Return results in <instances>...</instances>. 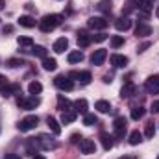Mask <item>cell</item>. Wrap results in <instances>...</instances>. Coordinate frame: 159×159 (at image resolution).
I'll use <instances>...</instances> for the list:
<instances>
[{
  "instance_id": "4fadbf2b",
  "label": "cell",
  "mask_w": 159,
  "mask_h": 159,
  "mask_svg": "<svg viewBox=\"0 0 159 159\" xmlns=\"http://www.w3.org/2000/svg\"><path fill=\"white\" fill-rule=\"evenodd\" d=\"M128 63H129V59H128L126 56H122V54H113V56H111V65H113L115 69H124Z\"/></svg>"
},
{
  "instance_id": "e0dca14e",
  "label": "cell",
  "mask_w": 159,
  "mask_h": 159,
  "mask_svg": "<svg viewBox=\"0 0 159 159\" xmlns=\"http://www.w3.org/2000/svg\"><path fill=\"white\" fill-rule=\"evenodd\" d=\"M100 143H102L104 150H111V148H113V144H115V139H113V135H109V133L102 131V133H100Z\"/></svg>"
},
{
  "instance_id": "8992f818",
  "label": "cell",
  "mask_w": 159,
  "mask_h": 159,
  "mask_svg": "<svg viewBox=\"0 0 159 159\" xmlns=\"http://www.w3.org/2000/svg\"><path fill=\"white\" fill-rule=\"evenodd\" d=\"M35 143H37V148H41V150H54L57 146V143L52 141V137H48L44 133H41L39 137L35 139Z\"/></svg>"
},
{
  "instance_id": "83f0119b",
  "label": "cell",
  "mask_w": 159,
  "mask_h": 159,
  "mask_svg": "<svg viewBox=\"0 0 159 159\" xmlns=\"http://www.w3.org/2000/svg\"><path fill=\"white\" fill-rule=\"evenodd\" d=\"M87 107H89V104H87L85 98H80V100L74 102V109H76L78 113H81V115H87Z\"/></svg>"
},
{
  "instance_id": "f35d334b",
  "label": "cell",
  "mask_w": 159,
  "mask_h": 159,
  "mask_svg": "<svg viewBox=\"0 0 159 159\" xmlns=\"http://www.w3.org/2000/svg\"><path fill=\"white\" fill-rule=\"evenodd\" d=\"M83 141V137L80 135V133H72V137H70V143H74V144H80Z\"/></svg>"
},
{
  "instance_id": "c3c4849f",
  "label": "cell",
  "mask_w": 159,
  "mask_h": 159,
  "mask_svg": "<svg viewBox=\"0 0 159 159\" xmlns=\"http://www.w3.org/2000/svg\"><path fill=\"white\" fill-rule=\"evenodd\" d=\"M4 6H6V4H4V0H0V11L4 9Z\"/></svg>"
},
{
  "instance_id": "9a60e30c",
  "label": "cell",
  "mask_w": 159,
  "mask_h": 159,
  "mask_svg": "<svg viewBox=\"0 0 159 159\" xmlns=\"http://www.w3.org/2000/svg\"><path fill=\"white\" fill-rule=\"evenodd\" d=\"M67 48H69V39H67V37H59V39H56L54 46H52V50H54L56 54H63Z\"/></svg>"
},
{
  "instance_id": "bcb514c9",
  "label": "cell",
  "mask_w": 159,
  "mask_h": 159,
  "mask_svg": "<svg viewBox=\"0 0 159 159\" xmlns=\"http://www.w3.org/2000/svg\"><path fill=\"white\" fill-rule=\"evenodd\" d=\"M104 83H111V76H109V74L104 76Z\"/></svg>"
},
{
  "instance_id": "ffe728a7",
  "label": "cell",
  "mask_w": 159,
  "mask_h": 159,
  "mask_svg": "<svg viewBox=\"0 0 159 159\" xmlns=\"http://www.w3.org/2000/svg\"><path fill=\"white\" fill-rule=\"evenodd\" d=\"M115 28L119 30V32H128L129 28H131V20L128 19V17H120L115 20Z\"/></svg>"
},
{
  "instance_id": "277c9868",
  "label": "cell",
  "mask_w": 159,
  "mask_h": 159,
  "mask_svg": "<svg viewBox=\"0 0 159 159\" xmlns=\"http://www.w3.org/2000/svg\"><path fill=\"white\" fill-rule=\"evenodd\" d=\"M126 128H128V120L124 119V117H117L115 122H113V135H115L117 139H124Z\"/></svg>"
},
{
  "instance_id": "8d00e7d4",
  "label": "cell",
  "mask_w": 159,
  "mask_h": 159,
  "mask_svg": "<svg viewBox=\"0 0 159 159\" xmlns=\"http://www.w3.org/2000/svg\"><path fill=\"white\" fill-rule=\"evenodd\" d=\"M144 135H146L148 139H152V137L156 135V126H154V122H146V128H144Z\"/></svg>"
},
{
  "instance_id": "d6986e66",
  "label": "cell",
  "mask_w": 159,
  "mask_h": 159,
  "mask_svg": "<svg viewBox=\"0 0 159 159\" xmlns=\"http://www.w3.org/2000/svg\"><path fill=\"white\" fill-rule=\"evenodd\" d=\"M135 35H137V37H148V35H152V26L139 22L137 28H135Z\"/></svg>"
},
{
  "instance_id": "60d3db41",
  "label": "cell",
  "mask_w": 159,
  "mask_h": 159,
  "mask_svg": "<svg viewBox=\"0 0 159 159\" xmlns=\"http://www.w3.org/2000/svg\"><path fill=\"white\" fill-rule=\"evenodd\" d=\"M150 111H152V113H159V100L152 102V106H150Z\"/></svg>"
},
{
  "instance_id": "30bf717a",
  "label": "cell",
  "mask_w": 159,
  "mask_h": 159,
  "mask_svg": "<svg viewBox=\"0 0 159 159\" xmlns=\"http://www.w3.org/2000/svg\"><path fill=\"white\" fill-rule=\"evenodd\" d=\"M106 57H107V50H104V48L94 50V52H93V56H91V63H93L94 67H100V65H104Z\"/></svg>"
},
{
  "instance_id": "2e32d148",
  "label": "cell",
  "mask_w": 159,
  "mask_h": 159,
  "mask_svg": "<svg viewBox=\"0 0 159 159\" xmlns=\"http://www.w3.org/2000/svg\"><path fill=\"white\" fill-rule=\"evenodd\" d=\"M76 119H78V111L72 109V107L61 113V124H70V122H74Z\"/></svg>"
},
{
  "instance_id": "5b68a950",
  "label": "cell",
  "mask_w": 159,
  "mask_h": 159,
  "mask_svg": "<svg viewBox=\"0 0 159 159\" xmlns=\"http://www.w3.org/2000/svg\"><path fill=\"white\" fill-rule=\"evenodd\" d=\"M20 91H22V89H20L19 83H4V85H0V96H4V98L20 94Z\"/></svg>"
},
{
  "instance_id": "836d02e7",
  "label": "cell",
  "mask_w": 159,
  "mask_h": 159,
  "mask_svg": "<svg viewBox=\"0 0 159 159\" xmlns=\"http://www.w3.org/2000/svg\"><path fill=\"white\" fill-rule=\"evenodd\" d=\"M83 124H85V126H94V124H98L96 115H93V113H87V115H83Z\"/></svg>"
},
{
  "instance_id": "d6a6232c",
  "label": "cell",
  "mask_w": 159,
  "mask_h": 159,
  "mask_svg": "<svg viewBox=\"0 0 159 159\" xmlns=\"http://www.w3.org/2000/svg\"><path fill=\"white\" fill-rule=\"evenodd\" d=\"M144 107H133L131 109V120H141L143 117H144Z\"/></svg>"
},
{
  "instance_id": "f546056e",
  "label": "cell",
  "mask_w": 159,
  "mask_h": 159,
  "mask_svg": "<svg viewBox=\"0 0 159 159\" xmlns=\"http://www.w3.org/2000/svg\"><path fill=\"white\" fill-rule=\"evenodd\" d=\"M32 54L37 56V57H43V59L48 57V50H46L44 46H41V44H34V46H32Z\"/></svg>"
},
{
  "instance_id": "cb8c5ba5",
  "label": "cell",
  "mask_w": 159,
  "mask_h": 159,
  "mask_svg": "<svg viewBox=\"0 0 159 159\" xmlns=\"http://www.w3.org/2000/svg\"><path fill=\"white\" fill-rule=\"evenodd\" d=\"M96 7H98V11H102V13H106V15H109V13L113 11V4H111V0H100Z\"/></svg>"
},
{
  "instance_id": "f6af8a7d",
  "label": "cell",
  "mask_w": 159,
  "mask_h": 159,
  "mask_svg": "<svg viewBox=\"0 0 159 159\" xmlns=\"http://www.w3.org/2000/svg\"><path fill=\"white\" fill-rule=\"evenodd\" d=\"M4 83H7V78L4 74H0V85H4Z\"/></svg>"
},
{
  "instance_id": "f1b7e54d",
  "label": "cell",
  "mask_w": 159,
  "mask_h": 159,
  "mask_svg": "<svg viewBox=\"0 0 159 159\" xmlns=\"http://www.w3.org/2000/svg\"><path fill=\"white\" fill-rule=\"evenodd\" d=\"M94 109H96V111H100V113H109L111 104H109L107 100H98V102L94 104Z\"/></svg>"
},
{
  "instance_id": "ee69618b",
  "label": "cell",
  "mask_w": 159,
  "mask_h": 159,
  "mask_svg": "<svg viewBox=\"0 0 159 159\" xmlns=\"http://www.w3.org/2000/svg\"><path fill=\"white\" fill-rule=\"evenodd\" d=\"M4 159H20V156H19V154H6Z\"/></svg>"
},
{
  "instance_id": "681fc988",
  "label": "cell",
  "mask_w": 159,
  "mask_h": 159,
  "mask_svg": "<svg viewBox=\"0 0 159 159\" xmlns=\"http://www.w3.org/2000/svg\"><path fill=\"white\" fill-rule=\"evenodd\" d=\"M156 17H157V19H159V6H157V7H156Z\"/></svg>"
},
{
  "instance_id": "d4e9b609",
  "label": "cell",
  "mask_w": 159,
  "mask_h": 159,
  "mask_svg": "<svg viewBox=\"0 0 159 159\" xmlns=\"http://www.w3.org/2000/svg\"><path fill=\"white\" fill-rule=\"evenodd\" d=\"M43 69L48 70V72H52V70L57 69V61H56L54 57H44V59H43Z\"/></svg>"
},
{
  "instance_id": "3957f363",
  "label": "cell",
  "mask_w": 159,
  "mask_h": 159,
  "mask_svg": "<svg viewBox=\"0 0 159 159\" xmlns=\"http://www.w3.org/2000/svg\"><path fill=\"white\" fill-rule=\"evenodd\" d=\"M37 124H39V117L37 115H28V117H24V119L17 124V128L20 131H30V129H35Z\"/></svg>"
},
{
  "instance_id": "7dc6e473",
  "label": "cell",
  "mask_w": 159,
  "mask_h": 159,
  "mask_svg": "<svg viewBox=\"0 0 159 159\" xmlns=\"http://www.w3.org/2000/svg\"><path fill=\"white\" fill-rule=\"evenodd\" d=\"M32 159H46V157H44V156H41V154H35Z\"/></svg>"
},
{
  "instance_id": "6da1fadb",
  "label": "cell",
  "mask_w": 159,
  "mask_h": 159,
  "mask_svg": "<svg viewBox=\"0 0 159 159\" xmlns=\"http://www.w3.org/2000/svg\"><path fill=\"white\" fill-rule=\"evenodd\" d=\"M63 22V15H57V13H50V15H44L39 20V30L48 34L52 30H56L59 24Z\"/></svg>"
},
{
  "instance_id": "484cf974",
  "label": "cell",
  "mask_w": 159,
  "mask_h": 159,
  "mask_svg": "<svg viewBox=\"0 0 159 159\" xmlns=\"http://www.w3.org/2000/svg\"><path fill=\"white\" fill-rule=\"evenodd\" d=\"M70 106H72V104H70V100H67L63 94H59V96H57V109H59L61 113H63V111H67V109H70Z\"/></svg>"
},
{
  "instance_id": "816d5d0a",
  "label": "cell",
  "mask_w": 159,
  "mask_h": 159,
  "mask_svg": "<svg viewBox=\"0 0 159 159\" xmlns=\"http://www.w3.org/2000/svg\"><path fill=\"white\" fill-rule=\"evenodd\" d=\"M148 2H154V0H148Z\"/></svg>"
},
{
  "instance_id": "4316f807",
  "label": "cell",
  "mask_w": 159,
  "mask_h": 159,
  "mask_svg": "<svg viewBox=\"0 0 159 159\" xmlns=\"http://www.w3.org/2000/svg\"><path fill=\"white\" fill-rule=\"evenodd\" d=\"M141 141H143V133H141L139 129H133V131L129 133V139H128V143H129L131 146H137Z\"/></svg>"
},
{
  "instance_id": "b9f144b4",
  "label": "cell",
  "mask_w": 159,
  "mask_h": 159,
  "mask_svg": "<svg viewBox=\"0 0 159 159\" xmlns=\"http://www.w3.org/2000/svg\"><path fill=\"white\" fill-rule=\"evenodd\" d=\"M148 46H150V41H146V43H143V44H139V46H137V52H144V50H146Z\"/></svg>"
},
{
  "instance_id": "74e56055",
  "label": "cell",
  "mask_w": 159,
  "mask_h": 159,
  "mask_svg": "<svg viewBox=\"0 0 159 159\" xmlns=\"http://www.w3.org/2000/svg\"><path fill=\"white\" fill-rule=\"evenodd\" d=\"M109 43H111V46H113V48H119V46L124 44V37H120V35H113V37L109 39Z\"/></svg>"
},
{
  "instance_id": "f907efd6",
  "label": "cell",
  "mask_w": 159,
  "mask_h": 159,
  "mask_svg": "<svg viewBox=\"0 0 159 159\" xmlns=\"http://www.w3.org/2000/svg\"><path fill=\"white\" fill-rule=\"evenodd\" d=\"M119 159H131V157H128V156H124V157H119Z\"/></svg>"
},
{
  "instance_id": "7bdbcfd3",
  "label": "cell",
  "mask_w": 159,
  "mask_h": 159,
  "mask_svg": "<svg viewBox=\"0 0 159 159\" xmlns=\"http://www.w3.org/2000/svg\"><path fill=\"white\" fill-rule=\"evenodd\" d=\"M11 32H13V26H11V24H7V26L2 28V34H4V35H6V34H11Z\"/></svg>"
},
{
  "instance_id": "7c38bea8",
  "label": "cell",
  "mask_w": 159,
  "mask_h": 159,
  "mask_svg": "<svg viewBox=\"0 0 159 159\" xmlns=\"http://www.w3.org/2000/svg\"><path fill=\"white\" fill-rule=\"evenodd\" d=\"M69 78H76L81 85H89V83H91V80H93V76H91V72H89V70H80V72H70V74H69Z\"/></svg>"
},
{
  "instance_id": "603a6c76",
  "label": "cell",
  "mask_w": 159,
  "mask_h": 159,
  "mask_svg": "<svg viewBox=\"0 0 159 159\" xmlns=\"http://www.w3.org/2000/svg\"><path fill=\"white\" fill-rule=\"evenodd\" d=\"M46 124H48V128H50V131H52L54 135H59V133H61V126H59V122L54 119V117H48V119H46Z\"/></svg>"
},
{
  "instance_id": "7402d4cb",
  "label": "cell",
  "mask_w": 159,
  "mask_h": 159,
  "mask_svg": "<svg viewBox=\"0 0 159 159\" xmlns=\"http://www.w3.org/2000/svg\"><path fill=\"white\" fill-rule=\"evenodd\" d=\"M19 24L24 26V28H34L37 22H35V19L30 17V15H20V17H19Z\"/></svg>"
},
{
  "instance_id": "4dcf8cb0",
  "label": "cell",
  "mask_w": 159,
  "mask_h": 159,
  "mask_svg": "<svg viewBox=\"0 0 159 159\" xmlns=\"http://www.w3.org/2000/svg\"><path fill=\"white\" fill-rule=\"evenodd\" d=\"M137 6H139V9L143 11V15H150V11H152V2H148V0H139Z\"/></svg>"
},
{
  "instance_id": "1f68e13d",
  "label": "cell",
  "mask_w": 159,
  "mask_h": 159,
  "mask_svg": "<svg viewBox=\"0 0 159 159\" xmlns=\"http://www.w3.org/2000/svg\"><path fill=\"white\" fill-rule=\"evenodd\" d=\"M41 91H43V85L39 81H30V85H28V93L30 94H39Z\"/></svg>"
},
{
  "instance_id": "ac0fdd59",
  "label": "cell",
  "mask_w": 159,
  "mask_h": 159,
  "mask_svg": "<svg viewBox=\"0 0 159 159\" xmlns=\"http://www.w3.org/2000/svg\"><path fill=\"white\" fill-rule=\"evenodd\" d=\"M91 43H93V35H89L85 30L78 32V46H81V48H87Z\"/></svg>"
},
{
  "instance_id": "5bb4252c",
  "label": "cell",
  "mask_w": 159,
  "mask_h": 159,
  "mask_svg": "<svg viewBox=\"0 0 159 159\" xmlns=\"http://www.w3.org/2000/svg\"><path fill=\"white\" fill-rule=\"evenodd\" d=\"M135 91H137V87H135L131 81H126V83L122 85V89H120V96H122V98H131V96L135 94Z\"/></svg>"
},
{
  "instance_id": "ba28073f",
  "label": "cell",
  "mask_w": 159,
  "mask_h": 159,
  "mask_svg": "<svg viewBox=\"0 0 159 159\" xmlns=\"http://www.w3.org/2000/svg\"><path fill=\"white\" fill-rule=\"evenodd\" d=\"M107 24H109L107 19H104V17H91V19L87 20V26L93 28V30H106Z\"/></svg>"
},
{
  "instance_id": "44dd1931",
  "label": "cell",
  "mask_w": 159,
  "mask_h": 159,
  "mask_svg": "<svg viewBox=\"0 0 159 159\" xmlns=\"http://www.w3.org/2000/svg\"><path fill=\"white\" fill-rule=\"evenodd\" d=\"M83 59H85V56H83L81 50H72V52L67 56V61H69L70 65H74V63H81Z\"/></svg>"
},
{
  "instance_id": "e575fe53",
  "label": "cell",
  "mask_w": 159,
  "mask_h": 159,
  "mask_svg": "<svg viewBox=\"0 0 159 159\" xmlns=\"http://www.w3.org/2000/svg\"><path fill=\"white\" fill-rule=\"evenodd\" d=\"M6 65L9 67V69H17V67H22V65H26L22 59H17V57H11V59H7L6 61Z\"/></svg>"
},
{
  "instance_id": "52a82bcc",
  "label": "cell",
  "mask_w": 159,
  "mask_h": 159,
  "mask_svg": "<svg viewBox=\"0 0 159 159\" xmlns=\"http://www.w3.org/2000/svg\"><path fill=\"white\" fill-rule=\"evenodd\" d=\"M54 85L59 89V91H72L74 89V81L69 78V76H57V78L54 80Z\"/></svg>"
},
{
  "instance_id": "d590c367",
  "label": "cell",
  "mask_w": 159,
  "mask_h": 159,
  "mask_svg": "<svg viewBox=\"0 0 159 159\" xmlns=\"http://www.w3.org/2000/svg\"><path fill=\"white\" fill-rule=\"evenodd\" d=\"M17 43H19V46H34V39L32 37H26V35L17 37Z\"/></svg>"
},
{
  "instance_id": "9c48e42d",
  "label": "cell",
  "mask_w": 159,
  "mask_h": 159,
  "mask_svg": "<svg viewBox=\"0 0 159 159\" xmlns=\"http://www.w3.org/2000/svg\"><path fill=\"white\" fill-rule=\"evenodd\" d=\"M144 89L150 93V94H157L159 93V74H154L144 81Z\"/></svg>"
},
{
  "instance_id": "ab89813d",
  "label": "cell",
  "mask_w": 159,
  "mask_h": 159,
  "mask_svg": "<svg viewBox=\"0 0 159 159\" xmlns=\"http://www.w3.org/2000/svg\"><path fill=\"white\" fill-rule=\"evenodd\" d=\"M107 39V35L106 34H96V35H93V41H96V43H102V41Z\"/></svg>"
},
{
  "instance_id": "7a4b0ae2",
  "label": "cell",
  "mask_w": 159,
  "mask_h": 159,
  "mask_svg": "<svg viewBox=\"0 0 159 159\" xmlns=\"http://www.w3.org/2000/svg\"><path fill=\"white\" fill-rule=\"evenodd\" d=\"M39 104H41V100L37 96H19V98H17V106H19L20 109H26V111L35 109Z\"/></svg>"
},
{
  "instance_id": "8fae6325",
  "label": "cell",
  "mask_w": 159,
  "mask_h": 159,
  "mask_svg": "<svg viewBox=\"0 0 159 159\" xmlns=\"http://www.w3.org/2000/svg\"><path fill=\"white\" fill-rule=\"evenodd\" d=\"M80 152L85 154V156L94 154V152H96V144H94V141H91V139H83V141L80 143Z\"/></svg>"
}]
</instances>
